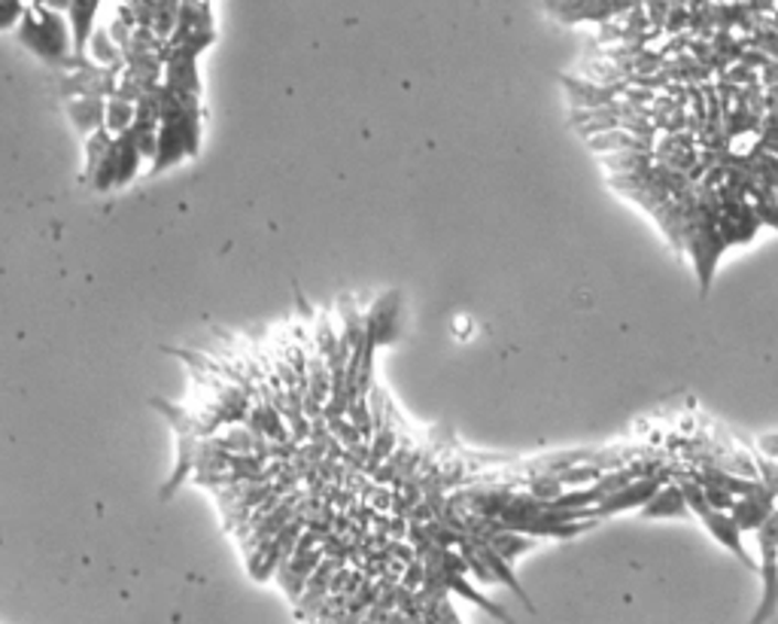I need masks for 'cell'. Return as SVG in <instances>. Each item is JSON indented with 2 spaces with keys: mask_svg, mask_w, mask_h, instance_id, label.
Returning a JSON list of instances; mask_svg holds the SVG:
<instances>
[{
  "mask_svg": "<svg viewBox=\"0 0 778 624\" xmlns=\"http://www.w3.org/2000/svg\"><path fill=\"white\" fill-rule=\"evenodd\" d=\"M15 37L55 71H62L67 58L74 55V37H71L67 15L55 13L50 7H31L28 3L25 15L15 28Z\"/></svg>",
  "mask_w": 778,
  "mask_h": 624,
  "instance_id": "1",
  "label": "cell"
},
{
  "mask_svg": "<svg viewBox=\"0 0 778 624\" xmlns=\"http://www.w3.org/2000/svg\"><path fill=\"white\" fill-rule=\"evenodd\" d=\"M757 546H760V579H764V594L757 603V612L748 624H766L778 610V506L766 518V524L757 530Z\"/></svg>",
  "mask_w": 778,
  "mask_h": 624,
  "instance_id": "2",
  "label": "cell"
},
{
  "mask_svg": "<svg viewBox=\"0 0 778 624\" xmlns=\"http://www.w3.org/2000/svg\"><path fill=\"white\" fill-rule=\"evenodd\" d=\"M140 168H143V155H140L138 143L131 141V135H122V138H114L104 162L88 183L95 192L119 190V186H128L131 180L138 177Z\"/></svg>",
  "mask_w": 778,
  "mask_h": 624,
  "instance_id": "3",
  "label": "cell"
},
{
  "mask_svg": "<svg viewBox=\"0 0 778 624\" xmlns=\"http://www.w3.org/2000/svg\"><path fill=\"white\" fill-rule=\"evenodd\" d=\"M676 472L678 466H669V463H666L663 472L629 482L627 487H620V491H615V494H608L599 506H593V518L599 521V518H612V515H620V512H639L666 482H676Z\"/></svg>",
  "mask_w": 778,
  "mask_h": 624,
  "instance_id": "4",
  "label": "cell"
},
{
  "mask_svg": "<svg viewBox=\"0 0 778 624\" xmlns=\"http://www.w3.org/2000/svg\"><path fill=\"white\" fill-rule=\"evenodd\" d=\"M560 83H563L565 95H569V104L572 110H596V107H608L620 98V92L627 83H617V86H603V83H593L587 77H569V74H560Z\"/></svg>",
  "mask_w": 778,
  "mask_h": 624,
  "instance_id": "5",
  "label": "cell"
},
{
  "mask_svg": "<svg viewBox=\"0 0 778 624\" xmlns=\"http://www.w3.org/2000/svg\"><path fill=\"white\" fill-rule=\"evenodd\" d=\"M772 512H776V497L764 491V494H754V497H736L730 518L739 524L742 534H757Z\"/></svg>",
  "mask_w": 778,
  "mask_h": 624,
  "instance_id": "6",
  "label": "cell"
},
{
  "mask_svg": "<svg viewBox=\"0 0 778 624\" xmlns=\"http://www.w3.org/2000/svg\"><path fill=\"white\" fill-rule=\"evenodd\" d=\"M104 0H71L67 7V25H71V37H74V55H86L88 37L98 28V10Z\"/></svg>",
  "mask_w": 778,
  "mask_h": 624,
  "instance_id": "7",
  "label": "cell"
},
{
  "mask_svg": "<svg viewBox=\"0 0 778 624\" xmlns=\"http://www.w3.org/2000/svg\"><path fill=\"white\" fill-rule=\"evenodd\" d=\"M64 114L71 119V126L88 138L104 128V114H107V98H71L64 101Z\"/></svg>",
  "mask_w": 778,
  "mask_h": 624,
  "instance_id": "8",
  "label": "cell"
},
{
  "mask_svg": "<svg viewBox=\"0 0 778 624\" xmlns=\"http://www.w3.org/2000/svg\"><path fill=\"white\" fill-rule=\"evenodd\" d=\"M641 518H688V499L681 494L678 482H666L657 494H653L645 506L639 509Z\"/></svg>",
  "mask_w": 778,
  "mask_h": 624,
  "instance_id": "9",
  "label": "cell"
},
{
  "mask_svg": "<svg viewBox=\"0 0 778 624\" xmlns=\"http://www.w3.org/2000/svg\"><path fill=\"white\" fill-rule=\"evenodd\" d=\"M86 55L88 62L98 64V67H122V50L116 46L107 28H95V34L88 37Z\"/></svg>",
  "mask_w": 778,
  "mask_h": 624,
  "instance_id": "10",
  "label": "cell"
},
{
  "mask_svg": "<svg viewBox=\"0 0 778 624\" xmlns=\"http://www.w3.org/2000/svg\"><path fill=\"white\" fill-rule=\"evenodd\" d=\"M138 119V104L122 101V98H107V114H104V128L114 135V138H122L131 131Z\"/></svg>",
  "mask_w": 778,
  "mask_h": 624,
  "instance_id": "11",
  "label": "cell"
},
{
  "mask_svg": "<svg viewBox=\"0 0 778 624\" xmlns=\"http://www.w3.org/2000/svg\"><path fill=\"white\" fill-rule=\"evenodd\" d=\"M110 143H114V135H110L107 128L95 131V135H88L86 138V171H83V180L95 177V171H98V165L104 162V155H107V150H110Z\"/></svg>",
  "mask_w": 778,
  "mask_h": 624,
  "instance_id": "12",
  "label": "cell"
},
{
  "mask_svg": "<svg viewBox=\"0 0 778 624\" xmlns=\"http://www.w3.org/2000/svg\"><path fill=\"white\" fill-rule=\"evenodd\" d=\"M25 10H28L25 0H0V31H7V28H19Z\"/></svg>",
  "mask_w": 778,
  "mask_h": 624,
  "instance_id": "13",
  "label": "cell"
},
{
  "mask_svg": "<svg viewBox=\"0 0 778 624\" xmlns=\"http://www.w3.org/2000/svg\"><path fill=\"white\" fill-rule=\"evenodd\" d=\"M757 448H760V458L778 460V433L760 435V439H757Z\"/></svg>",
  "mask_w": 778,
  "mask_h": 624,
  "instance_id": "14",
  "label": "cell"
},
{
  "mask_svg": "<svg viewBox=\"0 0 778 624\" xmlns=\"http://www.w3.org/2000/svg\"><path fill=\"white\" fill-rule=\"evenodd\" d=\"M46 7H50V10H55V13H67L71 0H46Z\"/></svg>",
  "mask_w": 778,
  "mask_h": 624,
  "instance_id": "15",
  "label": "cell"
},
{
  "mask_svg": "<svg viewBox=\"0 0 778 624\" xmlns=\"http://www.w3.org/2000/svg\"><path fill=\"white\" fill-rule=\"evenodd\" d=\"M31 7H46V0H28Z\"/></svg>",
  "mask_w": 778,
  "mask_h": 624,
  "instance_id": "16",
  "label": "cell"
},
{
  "mask_svg": "<svg viewBox=\"0 0 778 624\" xmlns=\"http://www.w3.org/2000/svg\"><path fill=\"white\" fill-rule=\"evenodd\" d=\"M128 3H134V0H128Z\"/></svg>",
  "mask_w": 778,
  "mask_h": 624,
  "instance_id": "17",
  "label": "cell"
}]
</instances>
